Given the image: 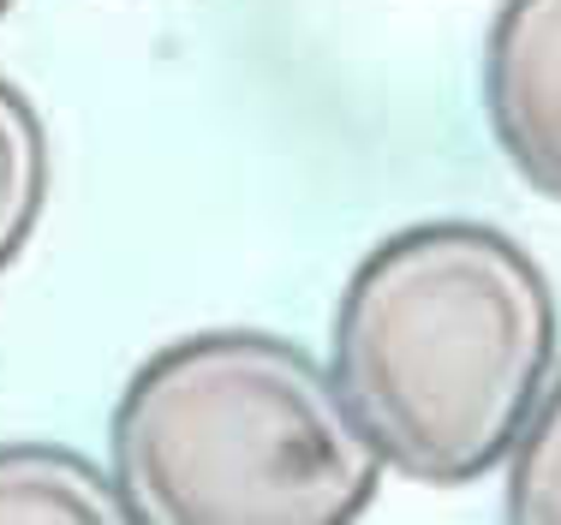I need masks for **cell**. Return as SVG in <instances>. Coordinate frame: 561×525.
<instances>
[{
    "instance_id": "obj_1",
    "label": "cell",
    "mask_w": 561,
    "mask_h": 525,
    "mask_svg": "<svg viewBox=\"0 0 561 525\" xmlns=\"http://www.w3.org/2000/svg\"><path fill=\"white\" fill-rule=\"evenodd\" d=\"M556 353V287L514 233L419 221L353 269L329 370L389 472L460 490L507 460Z\"/></svg>"
},
{
    "instance_id": "obj_2",
    "label": "cell",
    "mask_w": 561,
    "mask_h": 525,
    "mask_svg": "<svg viewBox=\"0 0 561 525\" xmlns=\"http://www.w3.org/2000/svg\"><path fill=\"white\" fill-rule=\"evenodd\" d=\"M114 478L150 525H341L382 454L335 370L270 329H204L150 353L114 407Z\"/></svg>"
},
{
    "instance_id": "obj_3",
    "label": "cell",
    "mask_w": 561,
    "mask_h": 525,
    "mask_svg": "<svg viewBox=\"0 0 561 525\" xmlns=\"http://www.w3.org/2000/svg\"><path fill=\"white\" fill-rule=\"evenodd\" d=\"M484 114L519 180L561 204V0H507L490 19Z\"/></svg>"
},
{
    "instance_id": "obj_4",
    "label": "cell",
    "mask_w": 561,
    "mask_h": 525,
    "mask_svg": "<svg viewBox=\"0 0 561 525\" xmlns=\"http://www.w3.org/2000/svg\"><path fill=\"white\" fill-rule=\"evenodd\" d=\"M60 520V525H119L131 502L114 466L60 442H0V525Z\"/></svg>"
},
{
    "instance_id": "obj_5",
    "label": "cell",
    "mask_w": 561,
    "mask_h": 525,
    "mask_svg": "<svg viewBox=\"0 0 561 525\" xmlns=\"http://www.w3.org/2000/svg\"><path fill=\"white\" fill-rule=\"evenodd\" d=\"M48 204V132L36 102L0 78V275L24 258Z\"/></svg>"
},
{
    "instance_id": "obj_6",
    "label": "cell",
    "mask_w": 561,
    "mask_h": 525,
    "mask_svg": "<svg viewBox=\"0 0 561 525\" xmlns=\"http://www.w3.org/2000/svg\"><path fill=\"white\" fill-rule=\"evenodd\" d=\"M502 507L519 525H561V370L538 395L519 442L502 460Z\"/></svg>"
},
{
    "instance_id": "obj_7",
    "label": "cell",
    "mask_w": 561,
    "mask_h": 525,
    "mask_svg": "<svg viewBox=\"0 0 561 525\" xmlns=\"http://www.w3.org/2000/svg\"><path fill=\"white\" fill-rule=\"evenodd\" d=\"M7 12H12V0H0V19H7Z\"/></svg>"
}]
</instances>
